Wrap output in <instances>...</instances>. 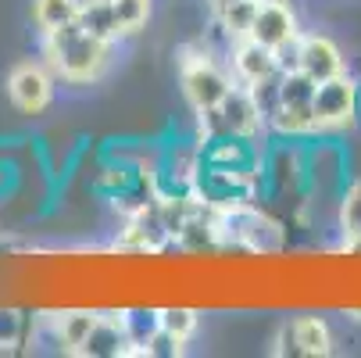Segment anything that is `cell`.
<instances>
[{
	"label": "cell",
	"instance_id": "1",
	"mask_svg": "<svg viewBox=\"0 0 361 358\" xmlns=\"http://www.w3.org/2000/svg\"><path fill=\"white\" fill-rule=\"evenodd\" d=\"M108 40L93 36L90 29H82L79 22L61 25L54 32H47V61L54 65V72L68 83H90L104 72L108 65Z\"/></svg>",
	"mask_w": 361,
	"mask_h": 358
},
{
	"label": "cell",
	"instance_id": "2",
	"mask_svg": "<svg viewBox=\"0 0 361 358\" xmlns=\"http://www.w3.org/2000/svg\"><path fill=\"white\" fill-rule=\"evenodd\" d=\"M315 79L304 76L300 68H290L283 76V83L276 86V105H272V122L283 133H307L315 129V112H312V100H315Z\"/></svg>",
	"mask_w": 361,
	"mask_h": 358
},
{
	"label": "cell",
	"instance_id": "3",
	"mask_svg": "<svg viewBox=\"0 0 361 358\" xmlns=\"http://www.w3.org/2000/svg\"><path fill=\"white\" fill-rule=\"evenodd\" d=\"M233 86H236V83H233L212 58L193 54V58L183 61V90H186V100H190L200 115L215 112Z\"/></svg>",
	"mask_w": 361,
	"mask_h": 358
},
{
	"label": "cell",
	"instance_id": "4",
	"mask_svg": "<svg viewBox=\"0 0 361 358\" xmlns=\"http://www.w3.org/2000/svg\"><path fill=\"white\" fill-rule=\"evenodd\" d=\"M312 112H315V129H340L354 122L357 112V86L350 76H333L322 79L315 86V100H312Z\"/></svg>",
	"mask_w": 361,
	"mask_h": 358
},
{
	"label": "cell",
	"instance_id": "5",
	"mask_svg": "<svg viewBox=\"0 0 361 358\" xmlns=\"http://www.w3.org/2000/svg\"><path fill=\"white\" fill-rule=\"evenodd\" d=\"M262 115H265V108L250 86H233L222 105L215 112H208L215 129H222L226 136H243V140L262 129Z\"/></svg>",
	"mask_w": 361,
	"mask_h": 358
},
{
	"label": "cell",
	"instance_id": "6",
	"mask_svg": "<svg viewBox=\"0 0 361 358\" xmlns=\"http://www.w3.org/2000/svg\"><path fill=\"white\" fill-rule=\"evenodd\" d=\"M50 93H54V83H50V76L39 65H18L8 76V97L25 115H39L50 105Z\"/></svg>",
	"mask_w": 361,
	"mask_h": 358
},
{
	"label": "cell",
	"instance_id": "7",
	"mask_svg": "<svg viewBox=\"0 0 361 358\" xmlns=\"http://www.w3.org/2000/svg\"><path fill=\"white\" fill-rule=\"evenodd\" d=\"M333 351V333L326 319L319 316H300L279 333L276 354H329Z\"/></svg>",
	"mask_w": 361,
	"mask_h": 358
},
{
	"label": "cell",
	"instance_id": "8",
	"mask_svg": "<svg viewBox=\"0 0 361 358\" xmlns=\"http://www.w3.org/2000/svg\"><path fill=\"white\" fill-rule=\"evenodd\" d=\"M276 65H279V50L257 43V40H236V50H233V72L243 86H265L272 83L276 76Z\"/></svg>",
	"mask_w": 361,
	"mask_h": 358
},
{
	"label": "cell",
	"instance_id": "9",
	"mask_svg": "<svg viewBox=\"0 0 361 358\" xmlns=\"http://www.w3.org/2000/svg\"><path fill=\"white\" fill-rule=\"evenodd\" d=\"M250 40L265 43L272 50H283V47L297 43V18H293V11L283 4V0H262L257 18H254V29H250Z\"/></svg>",
	"mask_w": 361,
	"mask_h": 358
},
{
	"label": "cell",
	"instance_id": "10",
	"mask_svg": "<svg viewBox=\"0 0 361 358\" xmlns=\"http://www.w3.org/2000/svg\"><path fill=\"white\" fill-rule=\"evenodd\" d=\"M293 68H300L304 76H312L315 83H322V79H333V76L343 72V54H340V47L329 36H304V40H297Z\"/></svg>",
	"mask_w": 361,
	"mask_h": 358
},
{
	"label": "cell",
	"instance_id": "11",
	"mask_svg": "<svg viewBox=\"0 0 361 358\" xmlns=\"http://www.w3.org/2000/svg\"><path fill=\"white\" fill-rule=\"evenodd\" d=\"M126 344H129V333H126L122 319L97 316L93 330L86 333V340L79 344L75 354H82V358H118V354H129Z\"/></svg>",
	"mask_w": 361,
	"mask_h": 358
},
{
	"label": "cell",
	"instance_id": "12",
	"mask_svg": "<svg viewBox=\"0 0 361 358\" xmlns=\"http://www.w3.org/2000/svg\"><path fill=\"white\" fill-rule=\"evenodd\" d=\"M79 25L90 29L93 36H100V40H108V43H111L115 36H122L111 0H86V4L79 8Z\"/></svg>",
	"mask_w": 361,
	"mask_h": 358
},
{
	"label": "cell",
	"instance_id": "13",
	"mask_svg": "<svg viewBox=\"0 0 361 358\" xmlns=\"http://www.w3.org/2000/svg\"><path fill=\"white\" fill-rule=\"evenodd\" d=\"M79 0H36V8H32V15H36V25L43 29V32H54V29H61V25H72V22H79Z\"/></svg>",
	"mask_w": 361,
	"mask_h": 358
},
{
	"label": "cell",
	"instance_id": "14",
	"mask_svg": "<svg viewBox=\"0 0 361 358\" xmlns=\"http://www.w3.org/2000/svg\"><path fill=\"white\" fill-rule=\"evenodd\" d=\"M257 8H262V0H236V4H229L226 11H219L222 29H226L233 40H247V36H250V29H254Z\"/></svg>",
	"mask_w": 361,
	"mask_h": 358
},
{
	"label": "cell",
	"instance_id": "15",
	"mask_svg": "<svg viewBox=\"0 0 361 358\" xmlns=\"http://www.w3.org/2000/svg\"><path fill=\"white\" fill-rule=\"evenodd\" d=\"M93 323H97V312H65L61 323H58V337H61L65 351L75 354L79 344L86 340V333L93 330Z\"/></svg>",
	"mask_w": 361,
	"mask_h": 358
},
{
	"label": "cell",
	"instance_id": "16",
	"mask_svg": "<svg viewBox=\"0 0 361 358\" xmlns=\"http://www.w3.org/2000/svg\"><path fill=\"white\" fill-rule=\"evenodd\" d=\"M340 226L343 237L350 244H361V183H354L343 197V208H340Z\"/></svg>",
	"mask_w": 361,
	"mask_h": 358
},
{
	"label": "cell",
	"instance_id": "17",
	"mask_svg": "<svg viewBox=\"0 0 361 358\" xmlns=\"http://www.w3.org/2000/svg\"><path fill=\"white\" fill-rule=\"evenodd\" d=\"M111 4H115V18L122 32H136L150 18V0H111Z\"/></svg>",
	"mask_w": 361,
	"mask_h": 358
},
{
	"label": "cell",
	"instance_id": "18",
	"mask_svg": "<svg viewBox=\"0 0 361 358\" xmlns=\"http://www.w3.org/2000/svg\"><path fill=\"white\" fill-rule=\"evenodd\" d=\"M161 330H169V333H176V337H183V340H190L193 337V330H197V312L193 309H161Z\"/></svg>",
	"mask_w": 361,
	"mask_h": 358
},
{
	"label": "cell",
	"instance_id": "19",
	"mask_svg": "<svg viewBox=\"0 0 361 358\" xmlns=\"http://www.w3.org/2000/svg\"><path fill=\"white\" fill-rule=\"evenodd\" d=\"M183 351H186V340L169 333V330H158L147 340V354H154V358H172V354H183Z\"/></svg>",
	"mask_w": 361,
	"mask_h": 358
},
{
	"label": "cell",
	"instance_id": "20",
	"mask_svg": "<svg viewBox=\"0 0 361 358\" xmlns=\"http://www.w3.org/2000/svg\"><path fill=\"white\" fill-rule=\"evenodd\" d=\"M15 333H18V319H15L11 312H0V347L11 344V340H15Z\"/></svg>",
	"mask_w": 361,
	"mask_h": 358
},
{
	"label": "cell",
	"instance_id": "21",
	"mask_svg": "<svg viewBox=\"0 0 361 358\" xmlns=\"http://www.w3.org/2000/svg\"><path fill=\"white\" fill-rule=\"evenodd\" d=\"M229 4H236V0H212V8H215V11H226Z\"/></svg>",
	"mask_w": 361,
	"mask_h": 358
}]
</instances>
